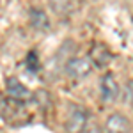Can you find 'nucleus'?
Segmentation results:
<instances>
[{"instance_id": "1", "label": "nucleus", "mask_w": 133, "mask_h": 133, "mask_svg": "<svg viewBox=\"0 0 133 133\" xmlns=\"http://www.w3.org/2000/svg\"><path fill=\"white\" fill-rule=\"evenodd\" d=\"M87 121H89V112L82 107H75L66 119L64 130L66 133H83V130H87Z\"/></svg>"}, {"instance_id": "2", "label": "nucleus", "mask_w": 133, "mask_h": 133, "mask_svg": "<svg viewBox=\"0 0 133 133\" xmlns=\"http://www.w3.org/2000/svg\"><path fill=\"white\" fill-rule=\"evenodd\" d=\"M92 71V64L89 59L85 57H73L68 61L66 64V73L69 78H75V80H82L85 76H89Z\"/></svg>"}, {"instance_id": "3", "label": "nucleus", "mask_w": 133, "mask_h": 133, "mask_svg": "<svg viewBox=\"0 0 133 133\" xmlns=\"http://www.w3.org/2000/svg\"><path fill=\"white\" fill-rule=\"evenodd\" d=\"M119 96V83L112 73H105L101 78V99L105 103H112Z\"/></svg>"}, {"instance_id": "4", "label": "nucleus", "mask_w": 133, "mask_h": 133, "mask_svg": "<svg viewBox=\"0 0 133 133\" xmlns=\"http://www.w3.org/2000/svg\"><path fill=\"white\" fill-rule=\"evenodd\" d=\"M105 131L107 133H130L131 131V123L123 114H112L107 119Z\"/></svg>"}, {"instance_id": "5", "label": "nucleus", "mask_w": 133, "mask_h": 133, "mask_svg": "<svg viewBox=\"0 0 133 133\" xmlns=\"http://www.w3.org/2000/svg\"><path fill=\"white\" fill-rule=\"evenodd\" d=\"M89 61H92L98 68H107L110 62H112V53H110V50L105 46V44H101V43H94L92 44L91 51H89Z\"/></svg>"}, {"instance_id": "6", "label": "nucleus", "mask_w": 133, "mask_h": 133, "mask_svg": "<svg viewBox=\"0 0 133 133\" xmlns=\"http://www.w3.org/2000/svg\"><path fill=\"white\" fill-rule=\"evenodd\" d=\"M7 96L14 103H25L29 98H30V92L29 89L20 83L16 78H7Z\"/></svg>"}, {"instance_id": "7", "label": "nucleus", "mask_w": 133, "mask_h": 133, "mask_svg": "<svg viewBox=\"0 0 133 133\" xmlns=\"http://www.w3.org/2000/svg\"><path fill=\"white\" fill-rule=\"evenodd\" d=\"M29 16H30V25L39 32H48L50 30V20L46 16V12L39 7H32L29 11Z\"/></svg>"}, {"instance_id": "8", "label": "nucleus", "mask_w": 133, "mask_h": 133, "mask_svg": "<svg viewBox=\"0 0 133 133\" xmlns=\"http://www.w3.org/2000/svg\"><path fill=\"white\" fill-rule=\"evenodd\" d=\"M123 99L126 105L133 107V80H128L126 82V87H124V94H123Z\"/></svg>"}, {"instance_id": "9", "label": "nucleus", "mask_w": 133, "mask_h": 133, "mask_svg": "<svg viewBox=\"0 0 133 133\" xmlns=\"http://www.w3.org/2000/svg\"><path fill=\"white\" fill-rule=\"evenodd\" d=\"M27 64H29V68H30L32 71H37V69H39V62H37V55H36V51H32V53H29V59H27Z\"/></svg>"}]
</instances>
